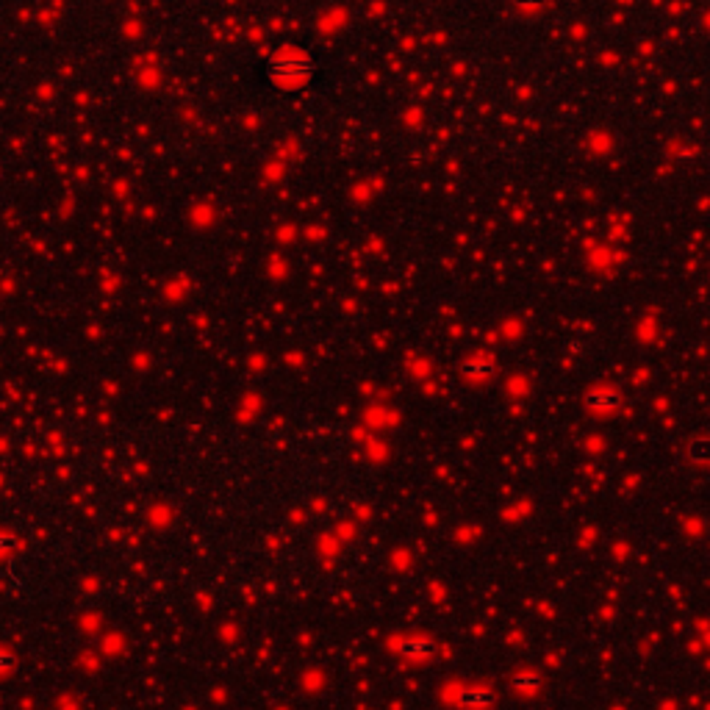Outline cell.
Returning a JSON list of instances; mask_svg holds the SVG:
<instances>
[{
  "mask_svg": "<svg viewBox=\"0 0 710 710\" xmlns=\"http://www.w3.org/2000/svg\"><path fill=\"white\" fill-rule=\"evenodd\" d=\"M397 652H400L403 658H411V660L433 658V655H436V641L428 638V635H411V638L397 641Z\"/></svg>",
  "mask_w": 710,
  "mask_h": 710,
  "instance_id": "cell-1",
  "label": "cell"
},
{
  "mask_svg": "<svg viewBox=\"0 0 710 710\" xmlns=\"http://www.w3.org/2000/svg\"><path fill=\"white\" fill-rule=\"evenodd\" d=\"M494 691H488V688H480V685H472V688H463L461 694H458V702L463 705V708H488V705H494Z\"/></svg>",
  "mask_w": 710,
  "mask_h": 710,
  "instance_id": "cell-2",
  "label": "cell"
},
{
  "mask_svg": "<svg viewBox=\"0 0 710 710\" xmlns=\"http://www.w3.org/2000/svg\"><path fill=\"white\" fill-rule=\"evenodd\" d=\"M619 403H622V400H619V394H616L613 389H591L588 397H585V406L591 408V411H602V413L613 411Z\"/></svg>",
  "mask_w": 710,
  "mask_h": 710,
  "instance_id": "cell-3",
  "label": "cell"
},
{
  "mask_svg": "<svg viewBox=\"0 0 710 710\" xmlns=\"http://www.w3.org/2000/svg\"><path fill=\"white\" fill-rule=\"evenodd\" d=\"M11 666H14V658H11V655H6V652H0V674H6Z\"/></svg>",
  "mask_w": 710,
  "mask_h": 710,
  "instance_id": "cell-6",
  "label": "cell"
},
{
  "mask_svg": "<svg viewBox=\"0 0 710 710\" xmlns=\"http://www.w3.org/2000/svg\"><path fill=\"white\" fill-rule=\"evenodd\" d=\"M510 685H513L516 691H522V694H530V691H535V688L541 685V677H538V674H516V677L510 680Z\"/></svg>",
  "mask_w": 710,
  "mask_h": 710,
  "instance_id": "cell-5",
  "label": "cell"
},
{
  "mask_svg": "<svg viewBox=\"0 0 710 710\" xmlns=\"http://www.w3.org/2000/svg\"><path fill=\"white\" fill-rule=\"evenodd\" d=\"M488 372H491V361H488V358H469V361L463 364V375L472 378V381L488 378Z\"/></svg>",
  "mask_w": 710,
  "mask_h": 710,
  "instance_id": "cell-4",
  "label": "cell"
}]
</instances>
